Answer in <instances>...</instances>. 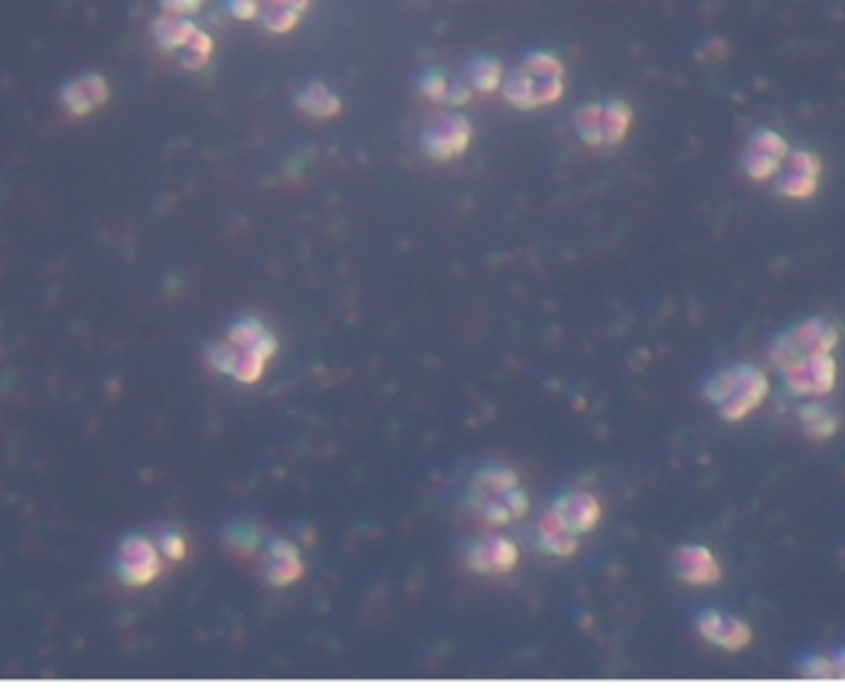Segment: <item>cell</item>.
I'll return each mask as SVG.
<instances>
[{"label": "cell", "mask_w": 845, "mask_h": 694, "mask_svg": "<svg viewBox=\"0 0 845 694\" xmlns=\"http://www.w3.org/2000/svg\"><path fill=\"white\" fill-rule=\"evenodd\" d=\"M784 386L794 396H816L823 398L836 391L838 386V361L833 354L823 351H806L799 359L781 368Z\"/></svg>", "instance_id": "obj_1"}, {"label": "cell", "mask_w": 845, "mask_h": 694, "mask_svg": "<svg viewBox=\"0 0 845 694\" xmlns=\"http://www.w3.org/2000/svg\"><path fill=\"white\" fill-rule=\"evenodd\" d=\"M549 509L554 512V517L576 536L591 534V531L601 524L603 517L601 502H598L596 494L591 492L561 494V497L554 499V504H551Z\"/></svg>", "instance_id": "obj_10"}, {"label": "cell", "mask_w": 845, "mask_h": 694, "mask_svg": "<svg viewBox=\"0 0 845 694\" xmlns=\"http://www.w3.org/2000/svg\"><path fill=\"white\" fill-rule=\"evenodd\" d=\"M744 373H747V364H737L727 368V371H719L717 376H712L710 381L705 383L707 401L717 408L722 406L724 401H729V398L734 396V391L739 388V383H742Z\"/></svg>", "instance_id": "obj_22"}, {"label": "cell", "mask_w": 845, "mask_h": 694, "mask_svg": "<svg viewBox=\"0 0 845 694\" xmlns=\"http://www.w3.org/2000/svg\"><path fill=\"white\" fill-rule=\"evenodd\" d=\"M198 5H201V0H161V8L171 15L191 13V10H196Z\"/></svg>", "instance_id": "obj_26"}, {"label": "cell", "mask_w": 845, "mask_h": 694, "mask_svg": "<svg viewBox=\"0 0 845 694\" xmlns=\"http://www.w3.org/2000/svg\"><path fill=\"white\" fill-rule=\"evenodd\" d=\"M789 339L801 354L806 351H823V354H833L836 346L841 344V331H838L836 324H831L828 319L816 317L808 319V322L796 324L794 329L789 331Z\"/></svg>", "instance_id": "obj_17"}, {"label": "cell", "mask_w": 845, "mask_h": 694, "mask_svg": "<svg viewBox=\"0 0 845 694\" xmlns=\"http://www.w3.org/2000/svg\"><path fill=\"white\" fill-rule=\"evenodd\" d=\"M225 339H228L230 344L238 346V349L257 351V354H262L270 361L275 359V354L280 351V341H277V336L272 334V331L267 329L257 317H240L238 322L230 324Z\"/></svg>", "instance_id": "obj_16"}, {"label": "cell", "mask_w": 845, "mask_h": 694, "mask_svg": "<svg viewBox=\"0 0 845 694\" xmlns=\"http://www.w3.org/2000/svg\"><path fill=\"white\" fill-rule=\"evenodd\" d=\"M791 149L789 141L774 129H757L749 134L747 149L742 154V171L747 173L752 181L764 183L769 178L779 176L789 159Z\"/></svg>", "instance_id": "obj_4"}, {"label": "cell", "mask_w": 845, "mask_h": 694, "mask_svg": "<svg viewBox=\"0 0 845 694\" xmlns=\"http://www.w3.org/2000/svg\"><path fill=\"white\" fill-rule=\"evenodd\" d=\"M833 667H836V677L845 680V650H841V653L833 657Z\"/></svg>", "instance_id": "obj_27"}, {"label": "cell", "mask_w": 845, "mask_h": 694, "mask_svg": "<svg viewBox=\"0 0 845 694\" xmlns=\"http://www.w3.org/2000/svg\"><path fill=\"white\" fill-rule=\"evenodd\" d=\"M539 544L556 559H571L579 551V536L571 534L549 509L539 522Z\"/></svg>", "instance_id": "obj_18"}, {"label": "cell", "mask_w": 845, "mask_h": 694, "mask_svg": "<svg viewBox=\"0 0 845 694\" xmlns=\"http://www.w3.org/2000/svg\"><path fill=\"white\" fill-rule=\"evenodd\" d=\"M821 173V156L806 149L791 151L784 168H781L779 176H776L774 191L779 193V196L791 198V201H806V198L816 196L818 183H821Z\"/></svg>", "instance_id": "obj_5"}, {"label": "cell", "mask_w": 845, "mask_h": 694, "mask_svg": "<svg viewBox=\"0 0 845 694\" xmlns=\"http://www.w3.org/2000/svg\"><path fill=\"white\" fill-rule=\"evenodd\" d=\"M154 33L159 45L164 50H176V47H186L188 42L196 38L198 28L188 20L176 18V15H169V18H159L154 25Z\"/></svg>", "instance_id": "obj_21"}, {"label": "cell", "mask_w": 845, "mask_h": 694, "mask_svg": "<svg viewBox=\"0 0 845 694\" xmlns=\"http://www.w3.org/2000/svg\"><path fill=\"white\" fill-rule=\"evenodd\" d=\"M472 129L463 117H440L425 129L423 149L435 161H453L470 146Z\"/></svg>", "instance_id": "obj_8"}, {"label": "cell", "mask_w": 845, "mask_h": 694, "mask_svg": "<svg viewBox=\"0 0 845 694\" xmlns=\"http://www.w3.org/2000/svg\"><path fill=\"white\" fill-rule=\"evenodd\" d=\"M675 576L687 586H712L722 581V564L707 546H680L673 556Z\"/></svg>", "instance_id": "obj_12"}, {"label": "cell", "mask_w": 845, "mask_h": 694, "mask_svg": "<svg viewBox=\"0 0 845 694\" xmlns=\"http://www.w3.org/2000/svg\"><path fill=\"white\" fill-rule=\"evenodd\" d=\"M697 633L702 640L727 650V653H739L752 643V628L737 615H722L717 611H705L695 618Z\"/></svg>", "instance_id": "obj_9"}, {"label": "cell", "mask_w": 845, "mask_h": 694, "mask_svg": "<svg viewBox=\"0 0 845 694\" xmlns=\"http://www.w3.org/2000/svg\"><path fill=\"white\" fill-rule=\"evenodd\" d=\"M519 564L517 541L505 534H487L485 539L475 541L465 554V566L480 576H497L509 573Z\"/></svg>", "instance_id": "obj_7"}, {"label": "cell", "mask_w": 845, "mask_h": 694, "mask_svg": "<svg viewBox=\"0 0 845 694\" xmlns=\"http://www.w3.org/2000/svg\"><path fill=\"white\" fill-rule=\"evenodd\" d=\"M796 418H799L803 433L813 440H828L838 433L841 428V415L828 410L823 403L808 401L796 410Z\"/></svg>", "instance_id": "obj_19"}, {"label": "cell", "mask_w": 845, "mask_h": 694, "mask_svg": "<svg viewBox=\"0 0 845 694\" xmlns=\"http://www.w3.org/2000/svg\"><path fill=\"white\" fill-rule=\"evenodd\" d=\"M159 549H161V554L171 561H183L188 554L186 539H183L181 534H176V531H169V534L159 536Z\"/></svg>", "instance_id": "obj_25"}, {"label": "cell", "mask_w": 845, "mask_h": 694, "mask_svg": "<svg viewBox=\"0 0 845 694\" xmlns=\"http://www.w3.org/2000/svg\"><path fill=\"white\" fill-rule=\"evenodd\" d=\"M633 124V112L626 102L589 104L576 114V129L584 144L589 146H616L626 139Z\"/></svg>", "instance_id": "obj_2"}, {"label": "cell", "mask_w": 845, "mask_h": 694, "mask_svg": "<svg viewBox=\"0 0 845 694\" xmlns=\"http://www.w3.org/2000/svg\"><path fill=\"white\" fill-rule=\"evenodd\" d=\"M206 359L213 371L230 376L233 381L243 383V386H255V383H260L267 371V364H270V359H265V356L257 354V351L238 349V346L230 344L228 339L215 341L211 349H208Z\"/></svg>", "instance_id": "obj_6"}, {"label": "cell", "mask_w": 845, "mask_h": 694, "mask_svg": "<svg viewBox=\"0 0 845 694\" xmlns=\"http://www.w3.org/2000/svg\"><path fill=\"white\" fill-rule=\"evenodd\" d=\"M164 571L161 549L146 536H127L119 546L117 576L127 588H144L154 583Z\"/></svg>", "instance_id": "obj_3"}, {"label": "cell", "mask_w": 845, "mask_h": 694, "mask_svg": "<svg viewBox=\"0 0 845 694\" xmlns=\"http://www.w3.org/2000/svg\"><path fill=\"white\" fill-rule=\"evenodd\" d=\"M225 544L238 556H253L262 546V534L255 527H250V524H235L225 534Z\"/></svg>", "instance_id": "obj_23"}, {"label": "cell", "mask_w": 845, "mask_h": 694, "mask_svg": "<svg viewBox=\"0 0 845 694\" xmlns=\"http://www.w3.org/2000/svg\"><path fill=\"white\" fill-rule=\"evenodd\" d=\"M480 519L490 527H507L517 519L527 517L529 512V494L517 487V490L505 494H492V497L470 499Z\"/></svg>", "instance_id": "obj_14"}, {"label": "cell", "mask_w": 845, "mask_h": 694, "mask_svg": "<svg viewBox=\"0 0 845 694\" xmlns=\"http://www.w3.org/2000/svg\"><path fill=\"white\" fill-rule=\"evenodd\" d=\"M766 396H769V378H766V373L754 366H747V373H744L734 396L719 406V415H722L724 423H739L749 413H754L766 401Z\"/></svg>", "instance_id": "obj_13"}, {"label": "cell", "mask_w": 845, "mask_h": 694, "mask_svg": "<svg viewBox=\"0 0 845 694\" xmlns=\"http://www.w3.org/2000/svg\"><path fill=\"white\" fill-rule=\"evenodd\" d=\"M801 672L813 680H833L836 677V667H833V657L826 655H808L801 660Z\"/></svg>", "instance_id": "obj_24"}, {"label": "cell", "mask_w": 845, "mask_h": 694, "mask_svg": "<svg viewBox=\"0 0 845 694\" xmlns=\"http://www.w3.org/2000/svg\"><path fill=\"white\" fill-rule=\"evenodd\" d=\"M519 475L509 467H487V470L477 472L475 480L470 485V499L477 497H492V494H505L517 490Z\"/></svg>", "instance_id": "obj_20"}, {"label": "cell", "mask_w": 845, "mask_h": 694, "mask_svg": "<svg viewBox=\"0 0 845 694\" xmlns=\"http://www.w3.org/2000/svg\"><path fill=\"white\" fill-rule=\"evenodd\" d=\"M262 573H265V581L275 588H287L297 583L304 576V561L297 546L290 539H280V536L267 541L265 554H262Z\"/></svg>", "instance_id": "obj_11"}, {"label": "cell", "mask_w": 845, "mask_h": 694, "mask_svg": "<svg viewBox=\"0 0 845 694\" xmlns=\"http://www.w3.org/2000/svg\"><path fill=\"white\" fill-rule=\"evenodd\" d=\"M107 99H109L107 82L97 75L67 82L60 92L62 107H65L72 117H87V114H92L94 109L107 104Z\"/></svg>", "instance_id": "obj_15"}]
</instances>
